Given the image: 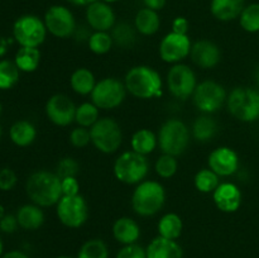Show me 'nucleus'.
Returning a JSON list of instances; mask_svg holds the SVG:
<instances>
[{
    "mask_svg": "<svg viewBox=\"0 0 259 258\" xmlns=\"http://www.w3.org/2000/svg\"><path fill=\"white\" fill-rule=\"evenodd\" d=\"M25 191L33 204L40 207H50L57 205L62 195L61 179L56 172L35 171L28 177Z\"/></svg>",
    "mask_w": 259,
    "mask_h": 258,
    "instance_id": "f257e3e1",
    "label": "nucleus"
},
{
    "mask_svg": "<svg viewBox=\"0 0 259 258\" xmlns=\"http://www.w3.org/2000/svg\"><path fill=\"white\" fill-rule=\"evenodd\" d=\"M124 85L132 96L142 100L159 98L163 94V81L158 71L147 65L129 68L124 77Z\"/></svg>",
    "mask_w": 259,
    "mask_h": 258,
    "instance_id": "f03ea898",
    "label": "nucleus"
},
{
    "mask_svg": "<svg viewBox=\"0 0 259 258\" xmlns=\"http://www.w3.org/2000/svg\"><path fill=\"white\" fill-rule=\"evenodd\" d=\"M131 202L132 209L139 217H154L166 204V190L161 182L144 180L141 184L136 185Z\"/></svg>",
    "mask_w": 259,
    "mask_h": 258,
    "instance_id": "7ed1b4c3",
    "label": "nucleus"
},
{
    "mask_svg": "<svg viewBox=\"0 0 259 258\" xmlns=\"http://www.w3.org/2000/svg\"><path fill=\"white\" fill-rule=\"evenodd\" d=\"M227 108L237 120L254 123L259 119V89L249 86L234 88L228 94Z\"/></svg>",
    "mask_w": 259,
    "mask_h": 258,
    "instance_id": "20e7f679",
    "label": "nucleus"
},
{
    "mask_svg": "<svg viewBox=\"0 0 259 258\" xmlns=\"http://www.w3.org/2000/svg\"><path fill=\"white\" fill-rule=\"evenodd\" d=\"M157 138L162 153L177 157L181 156L189 147L191 132L181 119L172 118L162 124Z\"/></svg>",
    "mask_w": 259,
    "mask_h": 258,
    "instance_id": "39448f33",
    "label": "nucleus"
},
{
    "mask_svg": "<svg viewBox=\"0 0 259 258\" xmlns=\"http://www.w3.org/2000/svg\"><path fill=\"white\" fill-rule=\"evenodd\" d=\"M114 176L125 185H138L144 181L149 172V161L147 156L134 151H126L119 154L113 166Z\"/></svg>",
    "mask_w": 259,
    "mask_h": 258,
    "instance_id": "423d86ee",
    "label": "nucleus"
},
{
    "mask_svg": "<svg viewBox=\"0 0 259 258\" xmlns=\"http://www.w3.org/2000/svg\"><path fill=\"white\" fill-rule=\"evenodd\" d=\"M91 143L99 152L113 154L123 143V133L118 121L109 116L100 118L90 128Z\"/></svg>",
    "mask_w": 259,
    "mask_h": 258,
    "instance_id": "0eeeda50",
    "label": "nucleus"
},
{
    "mask_svg": "<svg viewBox=\"0 0 259 258\" xmlns=\"http://www.w3.org/2000/svg\"><path fill=\"white\" fill-rule=\"evenodd\" d=\"M45 20L33 14H24L18 18L13 25V37L20 47L38 48L47 37Z\"/></svg>",
    "mask_w": 259,
    "mask_h": 258,
    "instance_id": "6e6552de",
    "label": "nucleus"
},
{
    "mask_svg": "<svg viewBox=\"0 0 259 258\" xmlns=\"http://www.w3.org/2000/svg\"><path fill=\"white\" fill-rule=\"evenodd\" d=\"M126 89L123 81L116 77H105L98 81L91 93V101L103 110H113L125 100Z\"/></svg>",
    "mask_w": 259,
    "mask_h": 258,
    "instance_id": "1a4fd4ad",
    "label": "nucleus"
},
{
    "mask_svg": "<svg viewBox=\"0 0 259 258\" xmlns=\"http://www.w3.org/2000/svg\"><path fill=\"white\" fill-rule=\"evenodd\" d=\"M227 90L222 83L214 80H205L197 83L192 101L202 114H214L227 104Z\"/></svg>",
    "mask_w": 259,
    "mask_h": 258,
    "instance_id": "9d476101",
    "label": "nucleus"
},
{
    "mask_svg": "<svg viewBox=\"0 0 259 258\" xmlns=\"http://www.w3.org/2000/svg\"><path fill=\"white\" fill-rule=\"evenodd\" d=\"M56 215L61 224L70 229L81 228L89 219V205L82 195L62 196L56 205Z\"/></svg>",
    "mask_w": 259,
    "mask_h": 258,
    "instance_id": "9b49d317",
    "label": "nucleus"
},
{
    "mask_svg": "<svg viewBox=\"0 0 259 258\" xmlns=\"http://www.w3.org/2000/svg\"><path fill=\"white\" fill-rule=\"evenodd\" d=\"M167 89L174 98L179 100H187L192 98L197 86L196 73L190 66L185 63L172 65L167 72L166 77Z\"/></svg>",
    "mask_w": 259,
    "mask_h": 258,
    "instance_id": "f8f14e48",
    "label": "nucleus"
},
{
    "mask_svg": "<svg viewBox=\"0 0 259 258\" xmlns=\"http://www.w3.org/2000/svg\"><path fill=\"white\" fill-rule=\"evenodd\" d=\"M43 20H45L47 32L53 37L61 38V39L72 37L77 29L75 15L65 5L56 4L48 8Z\"/></svg>",
    "mask_w": 259,
    "mask_h": 258,
    "instance_id": "ddd939ff",
    "label": "nucleus"
},
{
    "mask_svg": "<svg viewBox=\"0 0 259 258\" xmlns=\"http://www.w3.org/2000/svg\"><path fill=\"white\" fill-rule=\"evenodd\" d=\"M192 43L187 34L169 32L159 42V57L169 65L181 63L191 53Z\"/></svg>",
    "mask_w": 259,
    "mask_h": 258,
    "instance_id": "4468645a",
    "label": "nucleus"
},
{
    "mask_svg": "<svg viewBox=\"0 0 259 258\" xmlns=\"http://www.w3.org/2000/svg\"><path fill=\"white\" fill-rule=\"evenodd\" d=\"M76 108L72 100L65 94H55L46 103V115L57 126H68L75 121Z\"/></svg>",
    "mask_w": 259,
    "mask_h": 258,
    "instance_id": "2eb2a0df",
    "label": "nucleus"
},
{
    "mask_svg": "<svg viewBox=\"0 0 259 258\" xmlns=\"http://www.w3.org/2000/svg\"><path fill=\"white\" fill-rule=\"evenodd\" d=\"M207 167L219 177L233 176L239 169V156L230 147H218L207 157Z\"/></svg>",
    "mask_w": 259,
    "mask_h": 258,
    "instance_id": "dca6fc26",
    "label": "nucleus"
},
{
    "mask_svg": "<svg viewBox=\"0 0 259 258\" xmlns=\"http://www.w3.org/2000/svg\"><path fill=\"white\" fill-rule=\"evenodd\" d=\"M86 23L94 32H109L115 25L116 17L110 4L101 0L86 7Z\"/></svg>",
    "mask_w": 259,
    "mask_h": 258,
    "instance_id": "f3484780",
    "label": "nucleus"
},
{
    "mask_svg": "<svg viewBox=\"0 0 259 258\" xmlns=\"http://www.w3.org/2000/svg\"><path fill=\"white\" fill-rule=\"evenodd\" d=\"M190 57L197 67L210 70V68L217 67L222 61V51L217 43L201 39L192 43Z\"/></svg>",
    "mask_w": 259,
    "mask_h": 258,
    "instance_id": "a211bd4d",
    "label": "nucleus"
},
{
    "mask_svg": "<svg viewBox=\"0 0 259 258\" xmlns=\"http://www.w3.org/2000/svg\"><path fill=\"white\" fill-rule=\"evenodd\" d=\"M212 200L220 211L232 214L242 206L243 195L239 187L233 182H220L217 190L212 192Z\"/></svg>",
    "mask_w": 259,
    "mask_h": 258,
    "instance_id": "6ab92c4d",
    "label": "nucleus"
},
{
    "mask_svg": "<svg viewBox=\"0 0 259 258\" xmlns=\"http://www.w3.org/2000/svg\"><path fill=\"white\" fill-rule=\"evenodd\" d=\"M147 258H184V250L176 240L167 238H154L146 248Z\"/></svg>",
    "mask_w": 259,
    "mask_h": 258,
    "instance_id": "aec40b11",
    "label": "nucleus"
},
{
    "mask_svg": "<svg viewBox=\"0 0 259 258\" xmlns=\"http://www.w3.org/2000/svg\"><path fill=\"white\" fill-rule=\"evenodd\" d=\"M113 237L123 245L134 244L141 238V227L132 218L121 217L114 222Z\"/></svg>",
    "mask_w": 259,
    "mask_h": 258,
    "instance_id": "412c9836",
    "label": "nucleus"
},
{
    "mask_svg": "<svg viewBox=\"0 0 259 258\" xmlns=\"http://www.w3.org/2000/svg\"><path fill=\"white\" fill-rule=\"evenodd\" d=\"M244 7V0H211L210 12L220 22H230L239 19Z\"/></svg>",
    "mask_w": 259,
    "mask_h": 258,
    "instance_id": "4be33fe9",
    "label": "nucleus"
},
{
    "mask_svg": "<svg viewBox=\"0 0 259 258\" xmlns=\"http://www.w3.org/2000/svg\"><path fill=\"white\" fill-rule=\"evenodd\" d=\"M17 219L19 227L25 230H37L43 225L46 215L42 207L35 204H25L17 211Z\"/></svg>",
    "mask_w": 259,
    "mask_h": 258,
    "instance_id": "5701e85b",
    "label": "nucleus"
},
{
    "mask_svg": "<svg viewBox=\"0 0 259 258\" xmlns=\"http://www.w3.org/2000/svg\"><path fill=\"white\" fill-rule=\"evenodd\" d=\"M134 28L142 35L156 34L161 28V18L158 12H154L148 8L139 9L134 17Z\"/></svg>",
    "mask_w": 259,
    "mask_h": 258,
    "instance_id": "b1692460",
    "label": "nucleus"
},
{
    "mask_svg": "<svg viewBox=\"0 0 259 258\" xmlns=\"http://www.w3.org/2000/svg\"><path fill=\"white\" fill-rule=\"evenodd\" d=\"M96 82L95 75L93 71L86 67H78L71 73L70 76V86L77 95L86 96L91 95Z\"/></svg>",
    "mask_w": 259,
    "mask_h": 258,
    "instance_id": "393cba45",
    "label": "nucleus"
},
{
    "mask_svg": "<svg viewBox=\"0 0 259 258\" xmlns=\"http://www.w3.org/2000/svg\"><path fill=\"white\" fill-rule=\"evenodd\" d=\"M218 129H219V125H218L217 120L211 116V114H202L195 119L191 133L194 139H196L197 142L206 143L217 136Z\"/></svg>",
    "mask_w": 259,
    "mask_h": 258,
    "instance_id": "a878e982",
    "label": "nucleus"
},
{
    "mask_svg": "<svg viewBox=\"0 0 259 258\" xmlns=\"http://www.w3.org/2000/svg\"><path fill=\"white\" fill-rule=\"evenodd\" d=\"M9 137L15 146L28 147L37 138V129L30 121L18 120L10 126Z\"/></svg>",
    "mask_w": 259,
    "mask_h": 258,
    "instance_id": "bb28decb",
    "label": "nucleus"
},
{
    "mask_svg": "<svg viewBox=\"0 0 259 258\" xmlns=\"http://www.w3.org/2000/svg\"><path fill=\"white\" fill-rule=\"evenodd\" d=\"M158 146V138L151 129L142 128L134 132L131 139L132 151L143 156H148Z\"/></svg>",
    "mask_w": 259,
    "mask_h": 258,
    "instance_id": "cd10ccee",
    "label": "nucleus"
},
{
    "mask_svg": "<svg viewBox=\"0 0 259 258\" xmlns=\"http://www.w3.org/2000/svg\"><path fill=\"white\" fill-rule=\"evenodd\" d=\"M157 229H158V235L161 237L177 240L181 237L182 230H184V222L176 212H167L161 217Z\"/></svg>",
    "mask_w": 259,
    "mask_h": 258,
    "instance_id": "c85d7f7f",
    "label": "nucleus"
},
{
    "mask_svg": "<svg viewBox=\"0 0 259 258\" xmlns=\"http://www.w3.org/2000/svg\"><path fill=\"white\" fill-rule=\"evenodd\" d=\"M14 62L22 72H34L40 63V51L34 47H20L15 53Z\"/></svg>",
    "mask_w": 259,
    "mask_h": 258,
    "instance_id": "c756f323",
    "label": "nucleus"
},
{
    "mask_svg": "<svg viewBox=\"0 0 259 258\" xmlns=\"http://www.w3.org/2000/svg\"><path fill=\"white\" fill-rule=\"evenodd\" d=\"M100 119V109L93 101H85L76 108L75 123L78 126L90 129Z\"/></svg>",
    "mask_w": 259,
    "mask_h": 258,
    "instance_id": "7c9ffc66",
    "label": "nucleus"
},
{
    "mask_svg": "<svg viewBox=\"0 0 259 258\" xmlns=\"http://www.w3.org/2000/svg\"><path fill=\"white\" fill-rule=\"evenodd\" d=\"M194 185L201 194H212L220 185V177L209 167L201 168L195 175Z\"/></svg>",
    "mask_w": 259,
    "mask_h": 258,
    "instance_id": "2f4dec72",
    "label": "nucleus"
},
{
    "mask_svg": "<svg viewBox=\"0 0 259 258\" xmlns=\"http://www.w3.org/2000/svg\"><path fill=\"white\" fill-rule=\"evenodd\" d=\"M77 258H109V248L103 239L93 238L81 245Z\"/></svg>",
    "mask_w": 259,
    "mask_h": 258,
    "instance_id": "473e14b6",
    "label": "nucleus"
},
{
    "mask_svg": "<svg viewBox=\"0 0 259 258\" xmlns=\"http://www.w3.org/2000/svg\"><path fill=\"white\" fill-rule=\"evenodd\" d=\"M136 28L132 27L131 24L125 22L118 23V24L114 25V28L111 29V37L115 45L120 46L123 48H129L134 45L136 42Z\"/></svg>",
    "mask_w": 259,
    "mask_h": 258,
    "instance_id": "72a5a7b5",
    "label": "nucleus"
},
{
    "mask_svg": "<svg viewBox=\"0 0 259 258\" xmlns=\"http://www.w3.org/2000/svg\"><path fill=\"white\" fill-rule=\"evenodd\" d=\"M20 71L14 61L0 60V90H9L19 81Z\"/></svg>",
    "mask_w": 259,
    "mask_h": 258,
    "instance_id": "f704fd0d",
    "label": "nucleus"
},
{
    "mask_svg": "<svg viewBox=\"0 0 259 258\" xmlns=\"http://www.w3.org/2000/svg\"><path fill=\"white\" fill-rule=\"evenodd\" d=\"M113 45V37L109 32H93L88 40L90 51L98 56L106 55L108 52H110Z\"/></svg>",
    "mask_w": 259,
    "mask_h": 258,
    "instance_id": "c9c22d12",
    "label": "nucleus"
},
{
    "mask_svg": "<svg viewBox=\"0 0 259 258\" xmlns=\"http://www.w3.org/2000/svg\"><path fill=\"white\" fill-rule=\"evenodd\" d=\"M239 24L245 32H259V3L245 5L239 17Z\"/></svg>",
    "mask_w": 259,
    "mask_h": 258,
    "instance_id": "e433bc0d",
    "label": "nucleus"
},
{
    "mask_svg": "<svg viewBox=\"0 0 259 258\" xmlns=\"http://www.w3.org/2000/svg\"><path fill=\"white\" fill-rule=\"evenodd\" d=\"M177 169H179V162H177L176 157L171 156V154L162 153V156H159L154 163L156 174L164 180L174 177Z\"/></svg>",
    "mask_w": 259,
    "mask_h": 258,
    "instance_id": "4c0bfd02",
    "label": "nucleus"
},
{
    "mask_svg": "<svg viewBox=\"0 0 259 258\" xmlns=\"http://www.w3.org/2000/svg\"><path fill=\"white\" fill-rule=\"evenodd\" d=\"M80 172V164L72 157H63L58 161L57 167H56V175L60 179L65 177H76Z\"/></svg>",
    "mask_w": 259,
    "mask_h": 258,
    "instance_id": "58836bf2",
    "label": "nucleus"
},
{
    "mask_svg": "<svg viewBox=\"0 0 259 258\" xmlns=\"http://www.w3.org/2000/svg\"><path fill=\"white\" fill-rule=\"evenodd\" d=\"M70 143L76 148H83L91 143L90 129L83 126H76L70 133Z\"/></svg>",
    "mask_w": 259,
    "mask_h": 258,
    "instance_id": "ea45409f",
    "label": "nucleus"
},
{
    "mask_svg": "<svg viewBox=\"0 0 259 258\" xmlns=\"http://www.w3.org/2000/svg\"><path fill=\"white\" fill-rule=\"evenodd\" d=\"M115 258H147V252L143 247L134 243V244L123 245L118 250Z\"/></svg>",
    "mask_w": 259,
    "mask_h": 258,
    "instance_id": "a19ab883",
    "label": "nucleus"
},
{
    "mask_svg": "<svg viewBox=\"0 0 259 258\" xmlns=\"http://www.w3.org/2000/svg\"><path fill=\"white\" fill-rule=\"evenodd\" d=\"M17 174L9 167H4L0 169V190L2 191H10L17 185Z\"/></svg>",
    "mask_w": 259,
    "mask_h": 258,
    "instance_id": "79ce46f5",
    "label": "nucleus"
},
{
    "mask_svg": "<svg viewBox=\"0 0 259 258\" xmlns=\"http://www.w3.org/2000/svg\"><path fill=\"white\" fill-rule=\"evenodd\" d=\"M61 189L63 196H75L80 194V184L77 177H65L61 179Z\"/></svg>",
    "mask_w": 259,
    "mask_h": 258,
    "instance_id": "37998d69",
    "label": "nucleus"
},
{
    "mask_svg": "<svg viewBox=\"0 0 259 258\" xmlns=\"http://www.w3.org/2000/svg\"><path fill=\"white\" fill-rule=\"evenodd\" d=\"M19 227V223H18L17 215L12 214H5L4 217L0 219V230L3 233H7V234H12Z\"/></svg>",
    "mask_w": 259,
    "mask_h": 258,
    "instance_id": "c03bdc74",
    "label": "nucleus"
},
{
    "mask_svg": "<svg viewBox=\"0 0 259 258\" xmlns=\"http://www.w3.org/2000/svg\"><path fill=\"white\" fill-rule=\"evenodd\" d=\"M190 29V22L185 17H176L172 20V32L179 34H187Z\"/></svg>",
    "mask_w": 259,
    "mask_h": 258,
    "instance_id": "a18cd8bd",
    "label": "nucleus"
},
{
    "mask_svg": "<svg viewBox=\"0 0 259 258\" xmlns=\"http://www.w3.org/2000/svg\"><path fill=\"white\" fill-rule=\"evenodd\" d=\"M166 3L167 0H143L144 8H148V9L154 10V12L163 9Z\"/></svg>",
    "mask_w": 259,
    "mask_h": 258,
    "instance_id": "49530a36",
    "label": "nucleus"
},
{
    "mask_svg": "<svg viewBox=\"0 0 259 258\" xmlns=\"http://www.w3.org/2000/svg\"><path fill=\"white\" fill-rule=\"evenodd\" d=\"M2 258H29L24 252L22 250H10V252L4 253Z\"/></svg>",
    "mask_w": 259,
    "mask_h": 258,
    "instance_id": "de8ad7c7",
    "label": "nucleus"
},
{
    "mask_svg": "<svg viewBox=\"0 0 259 258\" xmlns=\"http://www.w3.org/2000/svg\"><path fill=\"white\" fill-rule=\"evenodd\" d=\"M70 4L75 5V7H89L93 3L98 2V0H67Z\"/></svg>",
    "mask_w": 259,
    "mask_h": 258,
    "instance_id": "09e8293b",
    "label": "nucleus"
},
{
    "mask_svg": "<svg viewBox=\"0 0 259 258\" xmlns=\"http://www.w3.org/2000/svg\"><path fill=\"white\" fill-rule=\"evenodd\" d=\"M254 77H255V83H257V86H258V89H259V66L257 67V70H255Z\"/></svg>",
    "mask_w": 259,
    "mask_h": 258,
    "instance_id": "8fccbe9b",
    "label": "nucleus"
},
{
    "mask_svg": "<svg viewBox=\"0 0 259 258\" xmlns=\"http://www.w3.org/2000/svg\"><path fill=\"white\" fill-rule=\"evenodd\" d=\"M5 215V209H4V206H3L2 204H0V219H2L3 217H4Z\"/></svg>",
    "mask_w": 259,
    "mask_h": 258,
    "instance_id": "3c124183",
    "label": "nucleus"
},
{
    "mask_svg": "<svg viewBox=\"0 0 259 258\" xmlns=\"http://www.w3.org/2000/svg\"><path fill=\"white\" fill-rule=\"evenodd\" d=\"M3 249H4V245H3L2 237H0V258H2V255H3Z\"/></svg>",
    "mask_w": 259,
    "mask_h": 258,
    "instance_id": "603ef678",
    "label": "nucleus"
},
{
    "mask_svg": "<svg viewBox=\"0 0 259 258\" xmlns=\"http://www.w3.org/2000/svg\"><path fill=\"white\" fill-rule=\"evenodd\" d=\"M101 2H104V3H108V4H113V3H116V2H119V0H101Z\"/></svg>",
    "mask_w": 259,
    "mask_h": 258,
    "instance_id": "864d4df0",
    "label": "nucleus"
},
{
    "mask_svg": "<svg viewBox=\"0 0 259 258\" xmlns=\"http://www.w3.org/2000/svg\"><path fill=\"white\" fill-rule=\"evenodd\" d=\"M57 258H71V257H67V255H61V257H57Z\"/></svg>",
    "mask_w": 259,
    "mask_h": 258,
    "instance_id": "5fc2aeb1",
    "label": "nucleus"
},
{
    "mask_svg": "<svg viewBox=\"0 0 259 258\" xmlns=\"http://www.w3.org/2000/svg\"><path fill=\"white\" fill-rule=\"evenodd\" d=\"M0 113H2V104H0Z\"/></svg>",
    "mask_w": 259,
    "mask_h": 258,
    "instance_id": "6e6d98bb",
    "label": "nucleus"
},
{
    "mask_svg": "<svg viewBox=\"0 0 259 258\" xmlns=\"http://www.w3.org/2000/svg\"><path fill=\"white\" fill-rule=\"evenodd\" d=\"M0 137H2V129H0Z\"/></svg>",
    "mask_w": 259,
    "mask_h": 258,
    "instance_id": "4d7b16f0",
    "label": "nucleus"
}]
</instances>
